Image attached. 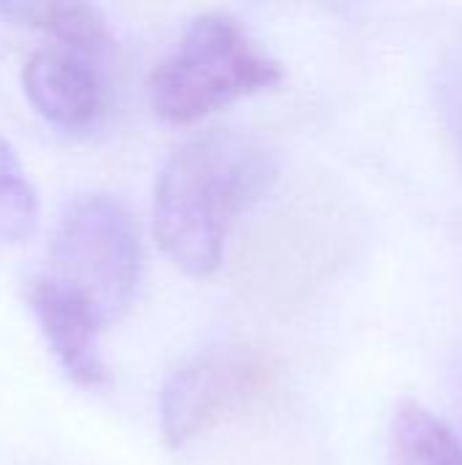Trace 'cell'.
Segmentation results:
<instances>
[{
    "instance_id": "8992f818",
    "label": "cell",
    "mask_w": 462,
    "mask_h": 465,
    "mask_svg": "<svg viewBox=\"0 0 462 465\" xmlns=\"http://www.w3.org/2000/svg\"><path fill=\"white\" fill-rule=\"evenodd\" d=\"M25 300L63 373L84 390H101L109 381L98 351L103 322L87 297L60 278L38 272L27 281Z\"/></svg>"
},
{
    "instance_id": "ba28073f",
    "label": "cell",
    "mask_w": 462,
    "mask_h": 465,
    "mask_svg": "<svg viewBox=\"0 0 462 465\" xmlns=\"http://www.w3.org/2000/svg\"><path fill=\"white\" fill-rule=\"evenodd\" d=\"M392 465H462V441L422 403L403 401L389 428Z\"/></svg>"
},
{
    "instance_id": "30bf717a",
    "label": "cell",
    "mask_w": 462,
    "mask_h": 465,
    "mask_svg": "<svg viewBox=\"0 0 462 465\" xmlns=\"http://www.w3.org/2000/svg\"><path fill=\"white\" fill-rule=\"evenodd\" d=\"M441 112L447 120V128L455 139L457 155L462 158V38L449 52L447 63L441 65Z\"/></svg>"
},
{
    "instance_id": "5b68a950",
    "label": "cell",
    "mask_w": 462,
    "mask_h": 465,
    "mask_svg": "<svg viewBox=\"0 0 462 465\" xmlns=\"http://www.w3.org/2000/svg\"><path fill=\"white\" fill-rule=\"evenodd\" d=\"M109 57L46 41L22 65V90L30 106L57 128H93L109 101Z\"/></svg>"
},
{
    "instance_id": "277c9868",
    "label": "cell",
    "mask_w": 462,
    "mask_h": 465,
    "mask_svg": "<svg viewBox=\"0 0 462 465\" xmlns=\"http://www.w3.org/2000/svg\"><path fill=\"white\" fill-rule=\"evenodd\" d=\"M272 384L267 357L242 343H218L177 365L161 390V433L182 447L218 428Z\"/></svg>"
},
{
    "instance_id": "9c48e42d",
    "label": "cell",
    "mask_w": 462,
    "mask_h": 465,
    "mask_svg": "<svg viewBox=\"0 0 462 465\" xmlns=\"http://www.w3.org/2000/svg\"><path fill=\"white\" fill-rule=\"evenodd\" d=\"M38 221L35 188L16 158L14 147L0 136V242H25Z\"/></svg>"
},
{
    "instance_id": "3957f363",
    "label": "cell",
    "mask_w": 462,
    "mask_h": 465,
    "mask_svg": "<svg viewBox=\"0 0 462 465\" xmlns=\"http://www.w3.org/2000/svg\"><path fill=\"white\" fill-rule=\"evenodd\" d=\"M49 262V275L84 294L109 324L128 311L142 281L139 229L114 196L79 193L52 229Z\"/></svg>"
},
{
    "instance_id": "7a4b0ae2",
    "label": "cell",
    "mask_w": 462,
    "mask_h": 465,
    "mask_svg": "<svg viewBox=\"0 0 462 465\" xmlns=\"http://www.w3.org/2000/svg\"><path fill=\"white\" fill-rule=\"evenodd\" d=\"M283 68L240 19L210 11L191 19L150 76L155 114L174 125L196 123L229 104L280 84Z\"/></svg>"
},
{
    "instance_id": "6da1fadb",
    "label": "cell",
    "mask_w": 462,
    "mask_h": 465,
    "mask_svg": "<svg viewBox=\"0 0 462 465\" xmlns=\"http://www.w3.org/2000/svg\"><path fill=\"white\" fill-rule=\"evenodd\" d=\"M270 147L234 128L185 139L163 163L152 196V232L169 262L191 278L212 275L234 221L275 183Z\"/></svg>"
},
{
    "instance_id": "52a82bcc",
    "label": "cell",
    "mask_w": 462,
    "mask_h": 465,
    "mask_svg": "<svg viewBox=\"0 0 462 465\" xmlns=\"http://www.w3.org/2000/svg\"><path fill=\"white\" fill-rule=\"evenodd\" d=\"M0 11L41 30L46 41L112 57L114 38L106 14L93 3H8Z\"/></svg>"
}]
</instances>
